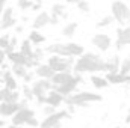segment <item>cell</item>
<instances>
[{
  "label": "cell",
  "mask_w": 130,
  "mask_h": 128,
  "mask_svg": "<svg viewBox=\"0 0 130 128\" xmlns=\"http://www.w3.org/2000/svg\"><path fill=\"white\" fill-rule=\"evenodd\" d=\"M18 24V20L14 17L11 20H6V21H0V30H9V29H14L15 26Z\"/></svg>",
  "instance_id": "obj_29"
},
{
  "label": "cell",
  "mask_w": 130,
  "mask_h": 128,
  "mask_svg": "<svg viewBox=\"0 0 130 128\" xmlns=\"http://www.w3.org/2000/svg\"><path fill=\"white\" fill-rule=\"evenodd\" d=\"M35 77H36V75H35V72L29 69V71H27V74L23 77V83H26V84H30L33 80H35Z\"/></svg>",
  "instance_id": "obj_36"
},
{
  "label": "cell",
  "mask_w": 130,
  "mask_h": 128,
  "mask_svg": "<svg viewBox=\"0 0 130 128\" xmlns=\"http://www.w3.org/2000/svg\"><path fill=\"white\" fill-rule=\"evenodd\" d=\"M126 45H130V24L117 29V41H115L117 50H121Z\"/></svg>",
  "instance_id": "obj_11"
},
{
  "label": "cell",
  "mask_w": 130,
  "mask_h": 128,
  "mask_svg": "<svg viewBox=\"0 0 130 128\" xmlns=\"http://www.w3.org/2000/svg\"><path fill=\"white\" fill-rule=\"evenodd\" d=\"M113 23H115V20H113V17L109 14V15H104V17H101V18L98 20L97 23H95V27H97V29H104V27L112 26Z\"/></svg>",
  "instance_id": "obj_27"
},
{
  "label": "cell",
  "mask_w": 130,
  "mask_h": 128,
  "mask_svg": "<svg viewBox=\"0 0 130 128\" xmlns=\"http://www.w3.org/2000/svg\"><path fill=\"white\" fill-rule=\"evenodd\" d=\"M27 39L30 41V44H32L33 47H38V45H41V44H44L47 41V38L42 33L39 32V30H35V29H32V32L27 35Z\"/></svg>",
  "instance_id": "obj_20"
},
{
  "label": "cell",
  "mask_w": 130,
  "mask_h": 128,
  "mask_svg": "<svg viewBox=\"0 0 130 128\" xmlns=\"http://www.w3.org/2000/svg\"><path fill=\"white\" fill-rule=\"evenodd\" d=\"M76 57H64V56H58V54H50L47 57V62L55 72H62V71H73V65H74Z\"/></svg>",
  "instance_id": "obj_4"
},
{
  "label": "cell",
  "mask_w": 130,
  "mask_h": 128,
  "mask_svg": "<svg viewBox=\"0 0 130 128\" xmlns=\"http://www.w3.org/2000/svg\"><path fill=\"white\" fill-rule=\"evenodd\" d=\"M126 124H130V112H129V115H127V118H126Z\"/></svg>",
  "instance_id": "obj_47"
},
{
  "label": "cell",
  "mask_w": 130,
  "mask_h": 128,
  "mask_svg": "<svg viewBox=\"0 0 130 128\" xmlns=\"http://www.w3.org/2000/svg\"><path fill=\"white\" fill-rule=\"evenodd\" d=\"M103 101V95L91 91H76L74 94L65 96L64 104L73 105V107H88L91 102H100Z\"/></svg>",
  "instance_id": "obj_2"
},
{
  "label": "cell",
  "mask_w": 130,
  "mask_h": 128,
  "mask_svg": "<svg viewBox=\"0 0 130 128\" xmlns=\"http://www.w3.org/2000/svg\"><path fill=\"white\" fill-rule=\"evenodd\" d=\"M8 128H23V127H20V125H14V124H11V125H8Z\"/></svg>",
  "instance_id": "obj_46"
},
{
  "label": "cell",
  "mask_w": 130,
  "mask_h": 128,
  "mask_svg": "<svg viewBox=\"0 0 130 128\" xmlns=\"http://www.w3.org/2000/svg\"><path fill=\"white\" fill-rule=\"evenodd\" d=\"M61 23V18L56 15H50V26H58Z\"/></svg>",
  "instance_id": "obj_39"
},
{
  "label": "cell",
  "mask_w": 130,
  "mask_h": 128,
  "mask_svg": "<svg viewBox=\"0 0 130 128\" xmlns=\"http://www.w3.org/2000/svg\"><path fill=\"white\" fill-rule=\"evenodd\" d=\"M91 44L100 51H107L112 47V38L107 33H95L91 38Z\"/></svg>",
  "instance_id": "obj_9"
},
{
  "label": "cell",
  "mask_w": 130,
  "mask_h": 128,
  "mask_svg": "<svg viewBox=\"0 0 130 128\" xmlns=\"http://www.w3.org/2000/svg\"><path fill=\"white\" fill-rule=\"evenodd\" d=\"M21 95L24 96V99H27V101H33L35 99V96L32 94V89H30V84H23V88H21Z\"/></svg>",
  "instance_id": "obj_32"
},
{
  "label": "cell",
  "mask_w": 130,
  "mask_h": 128,
  "mask_svg": "<svg viewBox=\"0 0 130 128\" xmlns=\"http://www.w3.org/2000/svg\"><path fill=\"white\" fill-rule=\"evenodd\" d=\"M0 77H2V80H3L5 88H8V89H11V91H17V89H18L17 78L14 77V74L11 72V69L2 71V72H0Z\"/></svg>",
  "instance_id": "obj_16"
},
{
  "label": "cell",
  "mask_w": 130,
  "mask_h": 128,
  "mask_svg": "<svg viewBox=\"0 0 130 128\" xmlns=\"http://www.w3.org/2000/svg\"><path fill=\"white\" fill-rule=\"evenodd\" d=\"M9 44H11V36H9L8 33L2 35V36H0V48H2V50H5Z\"/></svg>",
  "instance_id": "obj_35"
},
{
  "label": "cell",
  "mask_w": 130,
  "mask_h": 128,
  "mask_svg": "<svg viewBox=\"0 0 130 128\" xmlns=\"http://www.w3.org/2000/svg\"><path fill=\"white\" fill-rule=\"evenodd\" d=\"M77 2H79V0H65V3H67V5H76Z\"/></svg>",
  "instance_id": "obj_44"
},
{
  "label": "cell",
  "mask_w": 130,
  "mask_h": 128,
  "mask_svg": "<svg viewBox=\"0 0 130 128\" xmlns=\"http://www.w3.org/2000/svg\"><path fill=\"white\" fill-rule=\"evenodd\" d=\"M33 3H35L33 0H17V8L21 12H26V11H30Z\"/></svg>",
  "instance_id": "obj_30"
},
{
  "label": "cell",
  "mask_w": 130,
  "mask_h": 128,
  "mask_svg": "<svg viewBox=\"0 0 130 128\" xmlns=\"http://www.w3.org/2000/svg\"><path fill=\"white\" fill-rule=\"evenodd\" d=\"M74 77V72L73 71H62V72H55L53 77L50 78V81L53 83V86H61L67 81H70L71 78Z\"/></svg>",
  "instance_id": "obj_17"
},
{
  "label": "cell",
  "mask_w": 130,
  "mask_h": 128,
  "mask_svg": "<svg viewBox=\"0 0 130 128\" xmlns=\"http://www.w3.org/2000/svg\"><path fill=\"white\" fill-rule=\"evenodd\" d=\"M27 71H29V68L27 66H24V65H11V72L14 74V77L15 78H21L23 80V77L27 74Z\"/></svg>",
  "instance_id": "obj_24"
},
{
  "label": "cell",
  "mask_w": 130,
  "mask_h": 128,
  "mask_svg": "<svg viewBox=\"0 0 130 128\" xmlns=\"http://www.w3.org/2000/svg\"><path fill=\"white\" fill-rule=\"evenodd\" d=\"M27 21H29V17H26V15H23V17H21V23L24 24V23H27Z\"/></svg>",
  "instance_id": "obj_45"
},
{
  "label": "cell",
  "mask_w": 130,
  "mask_h": 128,
  "mask_svg": "<svg viewBox=\"0 0 130 128\" xmlns=\"http://www.w3.org/2000/svg\"><path fill=\"white\" fill-rule=\"evenodd\" d=\"M6 3H8V0H0V15L3 12V9L6 8Z\"/></svg>",
  "instance_id": "obj_43"
},
{
  "label": "cell",
  "mask_w": 130,
  "mask_h": 128,
  "mask_svg": "<svg viewBox=\"0 0 130 128\" xmlns=\"http://www.w3.org/2000/svg\"><path fill=\"white\" fill-rule=\"evenodd\" d=\"M20 109H21L20 101H18V102L0 101V118H12Z\"/></svg>",
  "instance_id": "obj_12"
},
{
  "label": "cell",
  "mask_w": 130,
  "mask_h": 128,
  "mask_svg": "<svg viewBox=\"0 0 130 128\" xmlns=\"http://www.w3.org/2000/svg\"><path fill=\"white\" fill-rule=\"evenodd\" d=\"M33 72H35V75L38 77V78H52L53 77V74H55V71L48 66L47 63H38L35 68H33Z\"/></svg>",
  "instance_id": "obj_18"
},
{
  "label": "cell",
  "mask_w": 130,
  "mask_h": 128,
  "mask_svg": "<svg viewBox=\"0 0 130 128\" xmlns=\"http://www.w3.org/2000/svg\"><path fill=\"white\" fill-rule=\"evenodd\" d=\"M106 80L109 84H127L130 83V74H121V72H107Z\"/></svg>",
  "instance_id": "obj_14"
},
{
  "label": "cell",
  "mask_w": 130,
  "mask_h": 128,
  "mask_svg": "<svg viewBox=\"0 0 130 128\" xmlns=\"http://www.w3.org/2000/svg\"><path fill=\"white\" fill-rule=\"evenodd\" d=\"M5 125V121H0V127H3Z\"/></svg>",
  "instance_id": "obj_49"
},
{
  "label": "cell",
  "mask_w": 130,
  "mask_h": 128,
  "mask_svg": "<svg viewBox=\"0 0 130 128\" xmlns=\"http://www.w3.org/2000/svg\"><path fill=\"white\" fill-rule=\"evenodd\" d=\"M41 6H42V3H33V5H32V8H30V11L39 12V11H41Z\"/></svg>",
  "instance_id": "obj_42"
},
{
  "label": "cell",
  "mask_w": 130,
  "mask_h": 128,
  "mask_svg": "<svg viewBox=\"0 0 130 128\" xmlns=\"http://www.w3.org/2000/svg\"><path fill=\"white\" fill-rule=\"evenodd\" d=\"M33 2H35V3H42L44 0H33Z\"/></svg>",
  "instance_id": "obj_48"
},
{
  "label": "cell",
  "mask_w": 130,
  "mask_h": 128,
  "mask_svg": "<svg viewBox=\"0 0 130 128\" xmlns=\"http://www.w3.org/2000/svg\"><path fill=\"white\" fill-rule=\"evenodd\" d=\"M70 118L68 110H61V112H53L52 115H47L41 122L39 128H62V121Z\"/></svg>",
  "instance_id": "obj_5"
},
{
  "label": "cell",
  "mask_w": 130,
  "mask_h": 128,
  "mask_svg": "<svg viewBox=\"0 0 130 128\" xmlns=\"http://www.w3.org/2000/svg\"><path fill=\"white\" fill-rule=\"evenodd\" d=\"M53 112H56V109H55V107H52V105H47V104H44V105H42V113H44V116H47V115H52Z\"/></svg>",
  "instance_id": "obj_37"
},
{
  "label": "cell",
  "mask_w": 130,
  "mask_h": 128,
  "mask_svg": "<svg viewBox=\"0 0 130 128\" xmlns=\"http://www.w3.org/2000/svg\"><path fill=\"white\" fill-rule=\"evenodd\" d=\"M30 89L35 98L38 96H45L48 94V91L53 89V83L48 78H35L30 83Z\"/></svg>",
  "instance_id": "obj_6"
},
{
  "label": "cell",
  "mask_w": 130,
  "mask_h": 128,
  "mask_svg": "<svg viewBox=\"0 0 130 128\" xmlns=\"http://www.w3.org/2000/svg\"><path fill=\"white\" fill-rule=\"evenodd\" d=\"M26 125L27 127H32V128H39V121L36 119V116H33L32 119H29V122Z\"/></svg>",
  "instance_id": "obj_38"
},
{
  "label": "cell",
  "mask_w": 130,
  "mask_h": 128,
  "mask_svg": "<svg viewBox=\"0 0 130 128\" xmlns=\"http://www.w3.org/2000/svg\"><path fill=\"white\" fill-rule=\"evenodd\" d=\"M83 81V78H82V74H76L74 72V77L70 80V81H67L64 84H61V86H53V89H56L58 92H61L64 96H68L71 95V94H74L76 91H77V88H79V84Z\"/></svg>",
  "instance_id": "obj_7"
},
{
  "label": "cell",
  "mask_w": 130,
  "mask_h": 128,
  "mask_svg": "<svg viewBox=\"0 0 130 128\" xmlns=\"http://www.w3.org/2000/svg\"><path fill=\"white\" fill-rule=\"evenodd\" d=\"M14 32H15V35H23V32H24V24L23 26L21 24H17L14 27Z\"/></svg>",
  "instance_id": "obj_40"
},
{
  "label": "cell",
  "mask_w": 130,
  "mask_h": 128,
  "mask_svg": "<svg viewBox=\"0 0 130 128\" xmlns=\"http://www.w3.org/2000/svg\"><path fill=\"white\" fill-rule=\"evenodd\" d=\"M5 62H6V53H5V50L0 48V66L5 63Z\"/></svg>",
  "instance_id": "obj_41"
},
{
  "label": "cell",
  "mask_w": 130,
  "mask_h": 128,
  "mask_svg": "<svg viewBox=\"0 0 130 128\" xmlns=\"http://www.w3.org/2000/svg\"><path fill=\"white\" fill-rule=\"evenodd\" d=\"M121 66V57L118 54H112L106 59V72H120Z\"/></svg>",
  "instance_id": "obj_19"
},
{
  "label": "cell",
  "mask_w": 130,
  "mask_h": 128,
  "mask_svg": "<svg viewBox=\"0 0 130 128\" xmlns=\"http://www.w3.org/2000/svg\"><path fill=\"white\" fill-rule=\"evenodd\" d=\"M64 99H65V96L62 95L61 92H58L56 89H52V91H48V94L45 95V104L56 109V107H59L61 104H64Z\"/></svg>",
  "instance_id": "obj_15"
},
{
  "label": "cell",
  "mask_w": 130,
  "mask_h": 128,
  "mask_svg": "<svg viewBox=\"0 0 130 128\" xmlns=\"http://www.w3.org/2000/svg\"><path fill=\"white\" fill-rule=\"evenodd\" d=\"M73 72L76 74H98L106 72V59L94 51H85L82 56L76 57L73 65Z\"/></svg>",
  "instance_id": "obj_1"
},
{
  "label": "cell",
  "mask_w": 130,
  "mask_h": 128,
  "mask_svg": "<svg viewBox=\"0 0 130 128\" xmlns=\"http://www.w3.org/2000/svg\"><path fill=\"white\" fill-rule=\"evenodd\" d=\"M18 50L26 56V57H32V53H33V45L30 44V41L29 39H23L21 42H20V47H18Z\"/></svg>",
  "instance_id": "obj_25"
},
{
  "label": "cell",
  "mask_w": 130,
  "mask_h": 128,
  "mask_svg": "<svg viewBox=\"0 0 130 128\" xmlns=\"http://www.w3.org/2000/svg\"><path fill=\"white\" fill-rule=\"evenodd\" d=\"M67 11V5L65 3H61V2H55L50 8V15H56L61 18V15Z\"/></svg>",
  "instance_id": "obj_26"
},
{
  "label": "cell",
  "mask_w": 130,
  "mask_h": 128,
  "mask_svg": "<svg viewBox=\"0 0 130 128\" xmlns=\"http://www.w3.org/2000/svg\"><path fill=\"white\" fill-rule=\"evenodd\" d=\"M44 57H45V50L41 48L39 45L38 47H33V53H32V57H30V60L33 62V66L41 63L44 60Z\"/></svg>",
  "instance_id": "obj_23"
},
{
  "label": "cell",
  "mask_w": 130,
  "mask_h": 128,
  "mask_svg": "<svg viewBox=\"0 0 130 128\" xmlns=\"http://www.w3.org/2000/svg\"><path fill=\"white\" fill-rule=\"evenodd\" d=\"M89 80H91V84H92L95 89H98V91L109 86V81L106 80V77H101V75H97V74H92Z\"/></svg>",
  "instance_id": "obj_22"
},
{
  "label": "cell",
  "mask_w": 130,
  "mask_h": 128,
  "mask_svg": "<svg viewBox=\"0 0 130 128\" xmlns=\"http://www.w3.org/2000/svg\"><path fill=\"white\" fill-rule=\"evenodd\" d=\"M20 99H21V94L18 91H9L5 98V101H11V102H18Z\"/></svg>",
  "instance_id": "obj_34"
},
{
  "label": "cell",
  "mask_w": 130,
  "mask_h": 128,
  "mask_svg": "<svg viewBox=\"0 0 130 128\" xmlns=\"http://www.w3.org/2000/svg\"><path fill=\"white\" fill-rule=\"evenodd\" d=\"M48 2H53V0H48Z\"/></svg>",
  "instance_id": "obj_50"
},
{
  "label": "cell",
  "mask_w": 130,
  "mask_h": 128,
  "mask_svg": "<svg viewBox=\"0 0 130 128\" xmlns=\"http://www.w3.org/2000/svg\"><path fill=\"white\" fill-rule=\"evenodd\" d=\"M76 6H77V9H79L80 12H83V14H89V12H91V5H89V2H86V0H79V2L76 3Z\"/></svg>",
  "instance_id": "obj_33"
},
{
  "label": "cell",
  "mask_w": 130,
  "mask_h": 128,
  "mask_svg": "<svg viewBox=\"0 0 130 128\" xmlns=\"http://www.w3.org/2000/svg\"><path fill=\"white\" fill-rule=\"evenodd\" d=\"M77 27H79L77 21H70V23H67L64 27L61 29V33L65 38H73L76 35V32H77Z\"/></svg>",
  "instance_id": "obj_21"
},
{
  "label": "cell",
  "mask_w": 130,
  "mask_h": 128,
  "mask_svg": "<svg viewBox=\"0 0 130 128\" xmlns=\"http://www.w3.org/2000/svg\"><path fill=\"white\" fill-rule=\"evenodd\" d=\"M33 116H36V113H35V110L30 109L29 105H26V107H21L12 118H11V124H14V125H20V127H24L27 122H29V119H32Z\"/></svg>",
  "instance_id": "obj_8"
},
{
  "label": "cell",
  "mask_w": 130,
  "mask_h": 128,
  "mask_svg": "<svg viewBox=\"0 0 130 128\" xmlns=\"http://www.w3.org/2000/svg\"><path fill=\"white\" fill-rule=\"evenodd\" d=\"M47 26H50V14L47 11H39L36 14V17L32 20V29L41 30Z\"/></svg>",
  "instance_id": "obj_13"
},
{
  "label": "cell",
  "mask_w": 130,
  "mask_h": 128,
  "mask_svg": "<svg viewBox=\"0 0 130 128\" xmlns=\"http://www.w3.org/2000/svg\"><path fill=\"white\" fill-rule=\"evenodd\" d=\"M6 60L9 62L11 65H24V66H27L29 69H32L35 68L33 66V62L29 59V57H26L20 50H14L12 53H9V54H6Z\"/></svg>",
  "instance_id": "obj_10"
},
{
  "label": "cell",
  "mask_w": 130,
  "mask_h": 128,
  "mask_svg": "<svg viewBox=\"0 0 130 128\" xmlns=\"http://www.w3.org/2000/svg\"><path fill=\"white\" fill-rule=\"evenodd\" d=\"M110 15L113 17L115 23L126 26L130 23V6L123 0H113L110 3Z\"/></svg>",
  "instance_id": "obj_3"
},
{
  "label": "cell",
  "mask_w": 130,
  "mask_h": 128,
  "mask_svg": "<svg viewBox=\"0 0 130 128\" xmlns=\"http://www.w3.org/2000/svg\"><path fill=\"white\" fill-rule=\"evenodd\" d=\"M14 17H15V11H14V8H12V6H6V8L3 9L2 15H0V21L11 20V18H14Z\"/></svg>",
  "instance_id": "obj_28"
},
{
  "label": "cell",
  "mask_w": 130,
  "mask_h": 128,
  "mask_svg": "<svg viewBox=\"0 0 130 128\" xmlns=\"http://www.w3.org/2000/svg\"><path fill=\"white\" fill-rule=\"evenodd\" d=\"M120 72H121V74H130V54H127L124 59H121Z\"/></svg>",
  "instance_id": "obj_31"
}]
</instances>
